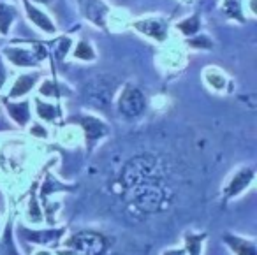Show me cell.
Segmentation results:
<instances>
[{
    "instance_id": "obj_1",
    "label": "cell",
    "mask_w": 257,
    "mask_h": 255,
    "mask_svg": "<svg viewBox=\"0 0 257 255\" xmlns=\"http://www.w3.org/2000/svg\"><path fill=\"white\" fill-rule=\"evenodd\" d=\"M166 176V169L162 160L152 153H141L128 160L118 176L121 190H128L138 185L152 183V181H162Z\"/></svg>"
},
{
    "instance_id": "obj_2",
    "label": "cell",
    "mask_w": 257,
    "mask_h": 255,
    "mask_svg": "<svg viewBox=\"0 0 257 255\" xmlns=\"http://www.w3.org/2000/svg\"><path fill=\"white\" fill-rule=\"evenodd\" d=\"M125 201L133 209L143 215H155L164 211L171 202V192L166 187L164 180L138 185L123 192Z\"/></svg>"
},
{
    "instance_id": "obj_3",
    "label": "cell",
    "mask_w": 257,
    "mask_h": 255,
    "mask_svg": "<svg viewBox=\"0 0 257 255\" xmlns=\"http://www.w3.org/2000/svg\"><path fill=\"white\" fill-rule=\"evenodd\" d=\"M72 255H104L107 250V239L95 230H81L67 241Z\"/></svg>"
},
{
    "instance_id": "obj_4",
    "label": "cell",
    "mask_w": 257,
    "mask_h": 255,
    "mask_svg": "<svg viewBox=\"0 0 257 255\" xmlns=\"http://www.w3.org/2000/svg\"><path fill=\"white\" fill-rule=\"evenodd\" d=\"M147 109V97L140 88L133 85H125L118 97V111L125 118H138Z\"/></svg>"
},
{
    "instance_id": "obj_5",
    "label": "cell",
    "mask_w": 257,
    "mask_h": 255,
    "mask_svg": "<svg viewBox=\"0 0 257 255\" xmlns=\"http://www.w3.org/2000/svg\"><path fill=\"white\" fill-rule=\"evenodd\" d=\"M4 55L11 64L18 65V67H37L44 58V50L41 46H36V51L27 50V48L9 46L4 48Z\"/></svg>"
},
{
    "instance_id": "obj_6",
    "label": "cell",
    "mask_w": 257,
    "mask_h": 255,
    "mask_svg": "<svg viewBox=\"0 0 257 255\" xmlns=\"http://www.w3.org/2000/svg\"><path fill=\"white\" fill-rule=\"evenodd\" d=\"M86 99L95 107L106 109L113 99V83L107 78H97L90 85H86Z\"/></svg>"
},
{
    "instance_id": "obj_7",
    "label": "cell",
    "mask_w": 257,
    "mask_h": 255,
    "mask_svg": "<svg viewBox=\"0 0 257 255\" xmlns=\"http://www.w3.org/2000/svg\"><path fill=\"white\" fill-rule=\"evenodd\" d=\"M81 15L99 29H106V20L109 8L104 0H78Z\"/></svg>"
},
{
    "instance_id": "obj_8",
    "label": "cell",
    "mask_w": 257,
    "mask_h": 255,
    "mask_svg": "<svg viewBox=\"0 0 257 255\" xmlns=\"http://www.w3.org/2000/svg\"><path fill=\"white\" fill-rule=\"evenodd\" d=\"M65 229H43V230H30L27 227L20 229V236L23 241H29L34 244H43V246H50V244H57L62 239Z\"/></svg>"
},
{
    "instance_id": "obj_9",
    "label": "cell",
    "mask_w": 257,
    "mask_h": 255,
    "mask_svg": "<svg viewBox=\"0 0 257 255\" xmlns=\"http://www.w3.org/2000/svg\"><path fill=\"white\" fill-rule=\"evenodd\" d=\"M78 123L81 125L83 132H85L86 145H88L90 148H92L93 145H97V141H100V139H102L104 136H107V132H109V127H107L102 120H99V118H95V116H90V114L81 116L78 120Z\"/></svg>"
},
{
    "instance_id": "obj_10",
    "label": "cell",
    "mask_w": 257,
    "mask_h": 255,
    "mask_svg": "<svg viewBox=\"0 0 257 255\" xmlns=\"http://www.w3.org/2000/svg\"><path fill=\"white\" fill-rule=\"evenodd\" d=\"M133 27L143 36H148L155 41H164L168 37V23L162 18H147L140 20V22H134Z\"/></svg>"
},
{
    "instance_id": "obj_11",
    "label": "cell",
    "mask_w": 257,
    "mask_h": 255,
    "mask_svg": "<svg viewBox=\"0 0 257 255\" xmlns=\"http://www.w3.org/2000/svg\"><path fill=\"white\" fill-rule=\"evenodd\" d=\"M252 180H253V169L252 167H243V169L236 171V174L229 180V183L225 185L224 199L225 201H229V199L239 195L250 183H252Z\"/></svg>"
},
{
    "instance_id": "obj_12",
    "label": "cell",
    "mask_w": 257,
    "mask_h": 255,
    "mask_svg": "<svg viewBox=\"0 0 257 255\" xmlns=\"http://www.w3.org/2000/svg\"><path fill=\"white\" fill-rule=\"evenodd\" d=\"M23 6H25V11H27V15H29V20L37 27V29H41L46 34H55L57 27H55V23L51 22V18L46 15V13H43L41 9H37L36 6H32L30 0H23Z\"/></svg>"
},
{
    "instance_id": "obj_13",
    "label": "cell",
    "mask_w": 257,
    "mask_h": 255,
    "mask_svg": "<svg viewBox=\"0 0 257 255\" xmlns=\"http://www.w3.org/2000/svg\"><path fill=\"white\" fill-rule=\"evenodd\" d=\"M224 243L236 255H255V243L252 239H245L234 234H224Z\"/></svg>"
},
{
    "instance_id": "obj_14",
    "label": "cell",
    "mask_w": 257,
    "mask_h": 255,
    "mask_svg": "<svg viewBox=\"0 0 257 255\" xmlns=\"http://www.w3.org/2000/svg\"><path fill=\"white\" fill-rule=\"evenodd\" d=\"M6 109H8L9 116L16 121L18 125L25 127L30 120V102L29 100H22V102H6Z\"/></svg>"
},
{
    "instance_id": "obj_15",
    "label": "cell",
    "mask_w": 257,
    "mask_h": 255,
    "mask_svg": "<svg viewBox=\"0 0 257 255\" xmlns=\"http://www.w3.org/2000/svg\"><path fill=\"white\" fill-rule=\"evenodd\" d=\"M37 78H39V74H37V72H34V74H22L15 81V85H13L11 92H9V99H16V97L27 95V93H29L30 90L36 86Z\"/></svg>"
},
{
    "instance_id": "obj_16",
    "label": "cell",
    "mask_w": 257,
    "mask_h": 255,
    "mask_svg": "<svg viewBox=\"0 0 257 255\" xmlns=\"http://www.w3.org/2000/svg\"><path fill=\"white\" fill-rule=\"evenodd\" d=\"M15 18H16V9L11 4H8V2L0 0V34L2 36H8L9 34L11 25L15 23Z\"/></svg>"
},
{
    "instance_id": "obj_17",
    "label": "cell",
    "mask_w": 257,
    "mask_h": 255,
    "mask_svg": "<svg viewBox=\"0 0 257 255\" xmlns=\"http://www.w3.org/2000/svg\"><path fill=\"white\" fill-rule=\"evenodd\" d=\"M36 109L41 120H46V121H55L62 114V107L58 104L44 102L41 99H36Z\"/></svg>"
},
{
    "instance_id": "obj_18",
    "label": "cell",
    "mask_w": 257,
    "mask_h": 255,
    "mask_svg": "<svg viewBox=\"0 0 257 255\" xmlns=\"http://www.w3.org/2000/svg\"><path fill=\"white\" fill-rule=\"evenodd\" d=\"M185 253L187 255H201L203 243L206 239V232H187L185 234Z\"/></svg>"
},
{
    "instance_id": "obj_19",
    "label": "cell",
    "mask_w": 257,
    "mask_h": 255,
    "mask_svg": "<svg viewBox=\"0 0 257 255\" xmlns=\"http://www.w3.org/2000/svg\"><path fill=\"white\" fill-rule=\"evenodd\" d=\"M222 11L227 18L236 20L238 23H245V16H243V0H224Z\"/></svg>"
},
{
    "instance_id": "obj_20",
    "label": "cell",
    "mask_w": 257,
    "mask_h": 255,
    "mask_svg": "<svg viewBox=\"0 0 257 255\" xmlns=\"http://www.w3.org/2000/svg\"><path fill=\"white\" fill-rule=\"evenodd\" d=\"M199 27H201L199 16L194 15V16H190V18H187V20H183V22H180L178 25H176V29H178L180 32L183 34V36L190 37V36H194V34L199 32Z\"/></svg>"
},
{
    "instance_id": "obj_21",
    "label": "cell",
    "mask_w": 257,
    "mask_h": 255,
    "mask_svg": "<svg viewBox=\"0 0 257 255\" xmlns=\"http://www.w3.org/2000/svg\"><path fill=\"white\" fill-rule=\"evenodd\" d=\"M0 255H20L18 248H16L15 241H13V229L11 225H8L4 232V237L0 241Z\"/></svg>"
},
{
    "instance_id": "obj_22",
    "label": "cell",
    "mask_w": 257,
    "mask_h": 255,
    "mask_svg": "<svg viewBox=\"0 0 257 255\" xmlns=\"http://www.w3.org/2000/svg\"><path fill=\"white\" fill-rule=\"evenodd\" d=\"M74 57L79 58V60H93L95 58V51H93V48L90 46L88 43H85V41H81V43L76 44V50H74Z\"/></svg>"
},
{
    "instance_id": "obj_23",
    "label": "cell",
    "mask_w": 257,
    "mask_h": 255,
    "mask_svg": "<svg viewBox=\"0 0 257 255\" xmlns=\"http://www.w3.org/2000/svg\"><path fill=\"white\" fill-rule=\"evenodd\" d=\"M62 85L55 81H44L43 86H41V93L43 95H50V97H60L62 95Z\"/></svg>"
},
{
    "instance_id": "obj_24",
    "label": "cell",
    "mask_w": 257,
    "mask_h": 255,
    "mask_svg": "<svg viewBox=\"0 0 257 255\" xmlns=\"http://www.w3.org/2000/svg\"><path fill=\"white\" fill-rule=\"evenodd\" d=\"M189 44L192 48H204V50H211V39L206 36H201V37H196V39H190Z\"/></svg>"
},
{
    "instance_id": "obj_25",
    "label": "cell",
    "mask_w": 257,
    "mask_h": 255,
    "mask_svg": "<svg viewBox=\"0 0 257 255\" xmlns=\"http://www.w3.org/2000/svg\"><path fill=\"white\" fill-rule=\"evenodd\" d=\"M206 81L210 83V85L213 86V88H218V90L224 88V86H225V78H224V76L218 74L217 71H215V78L210 74V72H208V74H206Z\"/></svg>"
},
{
    "instance_id": "obj_26",
    "label": "cell",
    "mask_w": 257,
    "mask_h": 255,
    "mask_svg": "<svg viewBox=\"0 0 257 255\" xmlns=\"http://www.w3.org/2000/svg\"><path fill=\"white\" fill-rule=\"evenodd\" d=\"M69 46H71V39H67V37L60 39V46H58V50H57V55H58V58H60V60L65 57V53H67Z\"/></svg>"
},
{
    "instance_id": "obj_27",
    "label": "cell",
    "mask_w": 257,
    "mask_h": 255,
    "mask_svg": "<svg viewBox=\"0 0 257 255\" xmlns=\"http://www.w3.org/2000/svg\"><path fill=\"white\" fill-rule=\"evenodd\" d=\"M6 79H8V69H6L4 60H2V57H0V90H2V86H4Z\"/></svg>"
},
{
    "instance_id": "obj_28",
    "label": "cell",
    "mask_w": 257,
    "mask_h": 255,
    "mask_svg": "<svg viewBox=\"0 0 257 255\" xmlns=\"http://www.w3.org/2000/svg\"><path fill=\"white\" fill-rule=\"evenodd\" d=\"M162 255H185V250H166Z\"/></svg>"
},
{
    "instance_id": "obj_29",
    "label": "cell",
    "mask_w": 257,
    "mask_h": 255,
    "mask_svg": "<svg viewBox=\"0 0 257 255\" xmlns=\"http://www.w3.org/2000/svg\"><path fill=\"white\" fill-rule=\"evenodd\" d=\"M32 2H37V4H50L51 0H32Z\"/></svg>"
},
{
    "instance_id": "obj_30",
    "label": "cell",
    "mask_w": 257,
    "mask_h": 255,
    "mask_svg": "<svg viewBox=\"0 0 257 255\" xmlns=\"http://www.w3.org/2000/svg\"><path fill=\"white\" fill-rule=\"evenodd\" d=\"M2 43H4V41H2V39H0V44H2Z\"/></svg>"
}]
</instances>
